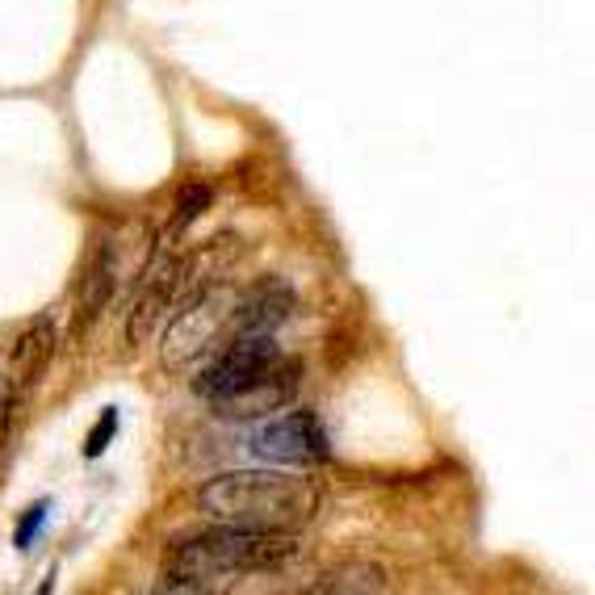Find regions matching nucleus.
Returning a JSON list of instances; mask_svg holds the SVG:
<instances>
[{"mask_svg":"<svg viewBox=\"0 0 595 595\" xmlns=\"http://www.w3.org/2000/svg\"><path fill=\"white\" fill-rule=\"evenodd\" d=\"M281 356L272 331H240V336H227L206 361H202V374L193 378V390L215 403L222 394H231L235 386L252 381L256 374H265L272 361Z\"/></svg>","mask_w":595,"mask_h":595,"instance_id":"20e7f679","label":"nucleus"},{"mask_svg":"<svg viewBox=\"0 0 595 595\" xmlns=\"http://www.w3.org/2000/svg\"><path fill=\"white\" fill-rule=\"evenodd\" d=\"M113 286H118V247L101 244V252L93 256V269H88V286H84V315L88 319H97L106 311Z\"/></svg>","mask_w":595,"mask_h":595,"instance_id":"1a4fd4ad","label":"nucleus"},{"mask_svg":"<svg viewBox=\"0 0 595 595\" xmlns=\"http://www.w3.org/2000/svg\"><path fill=\"white\" fill-rule=\"evenodd\" d=\"M51 352H54V327L47 324V319H38V324L13 344V374H17L13 381H17L22 390L34 386V381L42 378V369L51 365Z\"/></svg>","mask_w":595,"mask_h":595,"instance_id":"6e6552de","label":"nucleus"},{"mask_svg":"<svg viewBox=\"0 0 595 595\" xmlns=\"http://www.w3.org/2000/svg\"><path fill=\"white\" fill-rule=\"evenodd\" d=\"M252 453L269 465H315L331 453V440L315 411H290L252 436Z\"/></svg>","mask_w":595,"mask_h":595,"instance_id":"39448f33","label":"nucleus"},{"mask_svg":"<svg viewBox=\"0 0 595 595\" xmlns=\"http://www.w3.org/2000/svg\"><path fill=\"white\" fill-rule=\"evenodd\" d=\"M113 433H118V411H106V415H101V424H97L93 436H88V449H84V453H88V458H101Z\"/></svg>","mask_w":595,"mask_h":595,"instance_id":"f8f14e48","label":"nucleus"},{"mask_svg":"<svg viewBox=\"0 0 595 595\" xmlns=\"http://www.w3.org/2000/svg\"><path fill=\"white\" fill-rule=\"evenodd\" d=\"M315 592H386V574L374 567H344L319 579Z\"/></svg>","mask_w":595,"mask_h":595,"instance_id":"9d476101","label":"nucleus"},{"mask_svg":"<svg viewBox=\"0 0 595 595\" xmlns=\"http://www.w3.org/2000/svg\"><path fill=\"white\" fill-rule=\"evenodd\" d=\"M235 302H240V294L227 281H206L197 294L185 298L177 306V319L168 327V336H163V369L185 374L193 365H202L231 336Z\"/></svg>","mask_w":595,"mask_h":595,"instance_id":"7ed1b4c3","label":"nucleus"},{"mask_svg":"<svg viewBox=\"0 0 595 595\" xmlns=\"http://www.w3.org/2000/svg\"><path fill=\"white\" fill-rule=\"evenodd\" d=\"M294 315V290L286 281H260L252 286L240 302H235V319H231V336L240 331H272Z\"/></svg>","mask_w":595,"mask_h":595,"instance_id":"0eeeda50","label":"nucleus"},{"mask_svg":"<svg viewBox=\"0 0 595 595\" xmlns=\"http://www.w3.org/2000/svg\"><path fill=\"white\" fill-rule=\"evenodd\" d=\"M197 512L252 533H298L319 512V487L286 470H231L197 487Z\"/></svg>","mask_w":595,"mask_h":595,"instance_id":"f03ea898","label":"nucleus"},{"mask_svg":"<svg viewBox=\"0 0 595 595\" xmlns=\"http://www.w3.org/2000/svg\"><path fill=\"white\" fill-rule=\"evenodd\" d=\"M210 206V190H202V185H190V190L177 197V218H172V227H168V235H181L185 227H190L193 218H202V210Z\"/></svg>","mask_w":595,"mask_h":595,"instance_id":"9b49d317","label":"nucleus"},{"mask_svg":"<svg viewBox=\"0 0 595 595\" xmlns=\"http://www.w3.org/2000/svg\"><path fill=\"white\" fill-rule=\"evenodd\" d=\"M298 386H302V365L290 356H277L265 374H256L252 381L235 386L231 394L215 399L210 411H218L222 420H265L272 411L294 403Z\"/></svg>","mask_w":595,"mask_h":595,"instance_id":"423d86ee","label":"nucleus"},{"mask_svg":"<svg viewBox=\"0 0 595 595\" xmlns=\"http://www.w3.org/2000/svg\"><path fill=\"white\" fill-rule=\"evenodd\" d=\"M302 554L294 533H252L218 524L215 533H197L168 549L160 592H215L231 579L286 570Z\"/></svg>","mask_w":595,"mask_h":595,"instance_id":"f257e3e1","label":"nucleus"},{"mask_svg":"<svg viewBox=\"0 0 595 595\" xmlns=\"http://www.w3.org/2000/svg\"><path fill=\"white\" fill-rule=\"evenodd\" d=\"M42 520H47V503L29 508V515L22 520V529H17V545H22V549H29V542H34V533L42 529Z\"/></svg>","mask_w":595,"mask_h":595,"instance_id":"ddd939ff","label":"nucleus"}]
</instances>
